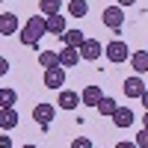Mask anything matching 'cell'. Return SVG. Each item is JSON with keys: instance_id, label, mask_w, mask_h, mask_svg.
Returning <instances> with one entry per match:
<instances>
[{"instance_id": "1", "label": "cell", "mask_w": 148, "mask_h": 148, "mask_svg": "<svg viewBox=\"0 0 148 148\" xmlns=\"http://www.w3.org/2000/svg\"><path fill=\"white\" fill-rule=\"evenodd\" d=\"M45 33H47V18L42 15V12H39V15H30V21L18 30L24 47H39V42H42Z\"/></svg>"}, {"instance_id": "2", "label": "cell", "mask_w": 148, "mask_h": 148, "mask_svg": "<svg viewBox=\"0 0 148 148\" xmlns=\"http://www.w3.org/2000/svg\"><path fill=\"white\" fill-rule=\"evenodd\" d=\"M104 56L110 62H125V59H130V47H127V42L113 39L110 45H104Z\"/></svg>"}, {"instance_id": "3", "label": "cell", "mask_w": 148, "mask_h": 148, "mask_svg": "<svg viewBox=\"0 0 148 148\" xmlns=\"http://www.w3.org/2000/svg\"><path fill=\"white\" fill-rule=\"evenodd\" d=\"M101 21L107 24L110 30H119V27H125V9H121L119 3H113V6H107V9L101 12Z\"/></svg>"}, {"instance_id": "4", "label": "cell", "mask_w": 148, "mask_h": 148, "mask_svg": "<svg viewBox=\"0 0 148 148\" xmlns=\"http://www.w3.org/2000/svg\"><path fill=\"white\" fill-rule=\"evenodd\" d=\"M101 53H104V45L98 42V39H86L80 45V59H86V62H98Z\"/></svg>"}, {"instance_id": "5", "label": "cell", "mask_w": 148, "mask_h": 148, "mask_svg": "<svg viewBox=\"0 0 148 148\" xmlns=\"http://www.w3.org/2000/svg\"><path fill=\"white\" fill-rule=\"evenodd\" d=\"M45 86H47V89H62V86H65V68L62 65L45 68Z\"/></svg>"}, {"instance_id": "6", "label": "cell", "mask_w": 148, "mask_h": 148, "mask_svg": "<svg viewBox=\"0 0 148 148\" xmlns=\"http://www.w3.org/2000/svg\"><path fill=\"white\" fill-rule=\"evenodd\" d=\"M125 98H142L145 95V83H142V74H133V77L125 80Z\"/></svg>"}, {"instance_id": "7", "label": "cell", "mask_w": 148, "mask_h": 148, "mask_svg": "<svg viewBox=\"0 0 148 148\" xmlns=\"http://www.w3.org/2000/svg\"><path fill=\"white\" fill-rule=\"evenodd\" d=\"M53 116H56V110H53V104H36L33 107V119L39 121L42 127H47L53 121Z\"/></svg>"}, {"instance_id": "8", "label": "cell", "mask_w": 148, "mask_h": 148, "mask_svg": "<svg viewBox=\"0 0 148 148\" xmlns=\"http://www.w3.org/2000/svg\"><path fill=\"white\" fill-rule=\"evenodd\" d=\"M18 30H21L18 15L15 12H3V15H0V36H15Z\"/></svg>"}, {"instance_id": "9", "label": "cell", "mask_w": 148, "mask_h": 148, "mask_svg": "<svg viewBox=\"0 0 148 148\" xmlns=\"http://www.w3.org/2000/svg\"><path fill=\"white\" fill-rule=\"evenodd\" d=\"M56 107H59V110H77V107H80V95L71 92V89H62L59 98H56Z\"/></svg>"}, {"instance_id": "10", "label": "cell", "mask_w": 148, "mask_h": 148, "mask_svg": "<svg viewBox=\"0 0 148 148\" xmlns=\"http://www.w3.org/2000/svg\"><path fill=\"white\" fill-rule=\"evenodd\" d=\"M18 113H15V107H0V127L3 130H15L18 127Z\"/></svg>"}, {"instance_id": "11", "label": "cell", "mask_w": 148, "mask_h": 148, "mask_svg": "<svg viewBox=\"0 0 148 148\" xmlns=\"http://www.w3.org/2000/svg\"><path fill=\"white\" fill-rule=\"evenodd\" d=\"M101 98H104L101 86H86V89L80 92V104H86V107H98V104H101Z\"/></svg>"}, {"instance_id": "12", "label": "cell", "mask_w": 148, "mask_h": 148, "mask_svg": "<svg viewBox=\"0 0 148 148\" xmlns=\"http://www.w3.org/2000/svg\"><path fill=\"white\" fill-rule=\"evenodd\" d=\"M80 62V47H62L59 51V65L62 68H74Z\"/></svg>"}, {"instance_id": "13", "label": "cell", "mask_w": 148, "mask_h": 148, "mask_svg": "<svg viewBox=\"0 0 148 148\" xmlns=\"http://www.w3.org/2000/svg\"><path fill=\"white\" fill-rule=\"evenodd\" d=\"M113 125H116V127H130V125H133V110H127V107H116Z\"/></svg>"}, {"instance_id": "14", "label": "cell", "mask_w": 148, "mask_h": 148, "mask_svg": "<svg viewBox=\"0 0 148 148\" xmlns=\"http://www.w3.org/2000/svg\"><path fill=\"white\" fill-rule=\"evenodd\" d=\"M130 65L136 74H145L148 71V51H133L130 53Z\"/></svg>"}, {"instance_id": "15", "label": "cell", "mask_w": 148, "mask_h": 148, "mask_svg": "<svg viewBox=\"0 0 148 148\" xmlns=\"http://www.w3.org/2000/svg\"><path fill=\"white\" fill-rule=\"evenodd\" d=\"M83 42H86L83 30H65V33H62V45H65V47H80Z\"/></svg>"}, {"instance_id": "16", "label": "cell", "mask_w": 148, "mask_h": 148, "mask_svg": "<svg viewBox=\"0 0 148 148\" xmlns=\"http://www.w3.org/2000/svg\"><path fill=\"white\" fill-rule=\"evenodd\" d=\"M68 27H65V18L62 15H59V12H56V15H47V33H53V36H62Z\"/></svg>"}, {"instance_id": "17", "label": "cell", "mask_w": 148, "mask_h": 148, "mask_svg": "<svg viewBox=\"0 0 148 148\" xmlns=\"http://www.w3.org/2000/svg\"><path fill=\"white\" fill-rule=\"evenodd\" d=\"M116 107H119V104H116V98H110V95H104V98H101V104H98L95 110H98V113H101V116H107V119H113V113H116Z\"/></svg>"}, {"instance_id": "18", "label": "cell", "mask_w": 148, "mask_h": 148, "mask_svg": "<svg viewBox=\"0 0 148 148\" xmlns=\"http://www.w3.org/2000/svg\"><path fill=\"white\" fill-rule=\"evenodd\" d=\"M86 12H89L86 0H68V15L71 18H86Z\"/></svg>"}, {"instance_id": "19", "label": "cell", "mask_w": 148, "mask_h": 148, "mask_svg": "<svg viewBox=\"0 0 148 148\" xmlns=\"http://www.w3.org/2000/svg\"><path fill=\"white\" fill-rule=\"evenodd\" d=\"M62 9V0H39V12L47 18V15H56Z\"/></svg>"}, {"instance_id": "20", "label": "cell", "mask_w": 148, "mask_h": 148, "mask_svg": "<svg viewBox=\"0 0 148 148\" xmlns=\"http://www.w3.org/2000/svg\"><path fill=\"white\" fill-rule=\"evenodd\" d=\"M39 65H42V68L59 65V53H53V51H39Z\"/></svg>"}, {"instance_id": "21", "label": "cell", "mask_w": 148, "mask_h": 148, "mask_svg": "<svg viewBox=\"0 0 148 148\" xmlns=\"http://www.w3.org/2000/svg\"><path fill=\"white\" fill-rule=\"evenodd\" d=\"M18 92L15 89H0V107H15Z\"/></svg>"}, {"instance_id": "22", "label": "cell", "mask_w": 148, "mask_h": 148, "mask_svg": "<svg viewBox=\"0 0 148 148\" xmlns=\"http://www.w3.org/2000/svg\"><path fill=\"white\" fill-rule=\"evenodd\" d=\"M133 142H136L139 148H148V127H142V130L136 133V139H133Z\"/></svg>"}, {"instance_id": "23", "label": "cell", "mask_w": 148, "mask_h": 148, "mask_svg": "<svg viewBox=\"0 0 148 148\" xmlns=\"http://www.w3.org/2000/svg\"><path fill=\"white\" fill-rule=\"evenodd\" d=\"M71 148H95V145H92V139H86V136H77V139L71 142Z\"/></svg>"}, {"instance_id": "24", "label": "cell", "mask_w": 148, "mask_h": 148, "mask_svg": "<svg viewBox=\"0 0 148 148\" xmlns=\"http://www.w3.org/2000/svg\"><path fill=\"white\" fill-rule=\"evenodd\" d=\"M3 74H9V59L0 56V77H3Z\"/></svg>"}, {"instance_id": "25", "label": "cell", "mask_w": 148, "mask_h": 148, "mask_svg": "<svg viewBox=\"0 0 148 148\" xmlns=\"http://www.w3.org/2000/svg\"><path fill=\"white\" fill-rule=\"evenodd\" d=\"M0 148H12V139H9V133H0Z\"/></svg>"}, {"instance_id": "26", "label": "cell", "mask_w": 148, "mask_h": 148, "mask_svg": "<svg viewBox=\"0 0 148 148\" xmlns=\"http://www.w3.org/2000/svg\"><path fill=\"white\" fill-rule=\"evenodd\" d=\"M116 148H139L136 142H116Z\"/></svg>"}, {"instance_id": "27", "label": "cell", "mask_w": 148, "mask_h": 148, "mask_svg": "<svg viewBox=\"0 0 148 148\" xmlns=\"http://www.w3.org/2000/svg\"><path fill=\"white\" fill-rule=\"evenodd\" d=\"M116 3H119L121 9H125V6H133V3H136V0H116Z\"/></svg>"}, {"instance_id": "28", "label": "cell", "mask_w": 148, "mask_h": 148, "mask_svg": "<svg viewBox=\"0 0 148 148\" xmlns=\"http://www.w3.org/2000/svg\"><path fill=\"white\" fill-rule=\"evenodd\" d=\"M139 101H142V107H145V110H148V89H145V95H142V98H139Z\"/></svg>"}, {"instance_id": "29", "label": "cell", "mask_w": 148, "mask_h": 148, "mask_svg": "<svg viewBox=\"0 0 148 148\" xmlns=\"http://www.w3.org/2000/svg\"><path fill=\"white\" fill-rule=\"evenodd\" d=\"M142 127H148V110H145V116H142Z\"/></svg>"}, {"instance_id": "30", "label": "cell", "mask_w": 148, "mask_h": 148, "mask_svg": "<svg viewBox=\"0 0 148 148\" xmlns=\"http://www.w3.org/2000/svg\"><path fill=\"white\" fill-rule=\"evenodd\" d=\"M24 148H36V145H30V142H27V145H24Z\"/></svg>"}, {"instance_id": "31", "label": "cell", "mask_w": 148, "mask_h": 148, "mask_svg": "<svg viewBox=\"0 0 148 148\" xmlns=\"http://www.w3.org/2000/svg\"><path fill=\"white\" fill-rule=\"evenodd\" d=\"M0 3H3V0H0Z\"/></svg>"}]
</instances>
